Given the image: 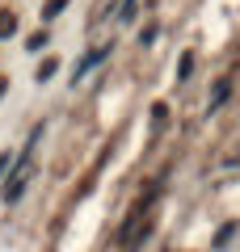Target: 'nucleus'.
<instances>
[{
	"label": "nucleus",
	"mask_w": 240,
	"mask_h": 252,
	"mask_svg": "<svg viewBox=\"0 0 240 252\" xmlns=\"http://www.w3.org/2000/svg\"><path fill=\"white\" fill-rule=\"evenodd\" d=\"M135 9H139V0H122V9H118V21H131Z\"/></svg>",
	"instance_id": "obj_7"
},
{
	"label": "nucleus",
	"mask_w": 240,
	"mask_h": 252,
	"mask_svg": "<svg viewBox=\"0 0 240 252\" xmlns=\"http://www.w3.org/2000/svg\"><path fill=\"white\" fill-rule=\"evenodd\" d=\"M42 42H46V30H38V34H30L26 46H30V51H42Z\"/></svg>",
	"instance_id": "obj_8"
},
{
	"label": "nucleus",
	"mask_w": 240,
	"mask_h": 252,
	"mask_svg": "<svg viewBox=\"0 0 240 252\" xmlns=\"http://www.w3.org/2000/svg\"><path fill=\"white\" fill-rule=\"evenodd\" d=\"M63 9H68V0H46V9H42V17L51 21V17H59Z\"/></svg>",
	"instance_id": "obj_4"
},
{
	"label": "nucleus",
	"mask_w": 240,
	"mask_h": 252,
	"mask_svg": "<svg viewBox=\"0 0 240 252\" xmlns=\"http://www.w3.org/2000/svg\"><path fill=\"white\" fill-rule=\"evenodd\" d=\"M55 67H59V63H55V59H42V63H38V80H51V76H55Z\"/></svg>",
	"instance_id": "obj_5"
},
{
	"label": "nucleus",
	"mask_w": 240,
	"mask_h": 252,
	"mask_svg": "<svg viewBox=\"0 0 240 252\" xmlns=\"http://www.w3.org/2000/svg\"><path fill=\"white\" fill-rule=\"evenodd\" d=\"M228 89H232V80H219V84H215V93H211V109H219V105H223Z\"/></svg>",
	"instance_id": "obj_3"
},
{
	"label": "nucleus",
	"mask_w": 240,
	"mask_h": 252,
	"mask_svg": "<svg viewBox=\"0 0 240 252\" xmlns=\"http://www.w3.org/2000/svg\"><path fill=\"white\" fill-rule=\"evenodd\" d=\"M4 93H9V80H4V76H0V97H4Z\"/></svg>",
	"instance_id": "obj_9"
},
{
	"label": "nucleus",
	"mask_w": 240,
	"mask_h": 252,
	"mask_svg": "<svg viewBox=\"0 0 240 252\" xmlns=\"http://www.w3.org/2000/svg\"><path fill=\"white\" fill-rule=\"evenodd\" d=\"M190 67H194V55H181V63H177V80H190Z\"/></svg>",
	"instance_id": "obj_6"
},
{
	"label": "nucleus",
	"mask_w": 240,
	"mask_h": 252,
	"mask_svg": "<svg viewBox=\"0 0 240 252\" xmlns=\"http://www.w3.org/2000/svg\"><path fill=\"white\" fill-rule=\"evenodd\" d=\"M106 55H110V46H97V51H93V55H84V59L76 63V72H72V84H76V80H80V76H84V72H89V67H97V63L106 59Z\"/></svg>",
	"instance_id": "obj_1"
},
{
	"label": "nucleus",
	"mask_w": 240,
	"mask_h": 252,
	"mask_svg": "<svg viewBox=\"0 0 240 252\" xmlns=\"http://www.w3.org/2000/svg\"><path fill=\"white\" fill-rule=\"evenodd\" d=\"M9 34H17V13L0 9V38H9Z\"/></svg>",
	"instance_id": "obj_2"
}]
</instances>
